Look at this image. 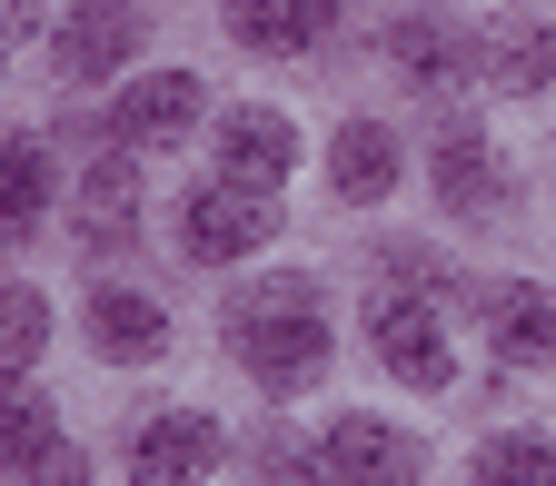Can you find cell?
Masks as SVG:
<instances>
[{
	"label": "cell",
	"instance_id": "6da1fadb",
	"mask_svg": "<svg viewBox=\"0 0 556 486\" xmlns=\"http://www.w3.org/2000/svg\"><path fill=\"white\" fill-rule=\"evenodd\" d=\"M229 347L239 368L268 387V397H299L308 378H328V308H318V278H249L229 298Z\"/></svg>",
	"mask_w": 556,
	"mask_h": 486
},
{
	"label": "cell",
	"instance_id": "7a4b0ae2",
	"mask_svg": "<svg viewBox=\"0 0 556 486\" xmlns=\"http://www.w3.org/2000/svg\"><path fill=\"white\" fill-rule=\"evenodd\" d=\"M278 239V199L268 189H239V179H208L179 199V248L199 268H229V258H258Z\"/></svg>",
	"mask_w": 556,
	"mask_h": 486
},
{
	"label": "cell",
	"instance_id": "3957f363",
	"mask_svg": "<svg viewBox=\"0 0 556 486\" xmlns=\"http://www.w3.org/2000/svg\"><path fill=\"white\" fill-rule=\"evenodd\" d=\"M368 347H378V368L407 378V387H457V347H447L438 308L417 289H378L368 298Z\"/></svg>",
	"mask_w": 556,
	"mask_h": 486
},
{
	"label": "cell",
	"instance_id": "277c9868",
	"mask_svg": "<svg viewBox=\"0 0 556 486\" xmlns=\"http://www.w3.org/2000/svg\"><path fill=\"white\" fill-rule=\"evenodd\" d=\"M417 466H428V447L407 427H388V417H338L328 447H318L328 486H417Z\"/></svg>",
	"mask_w": 556,
	"mask_h": 486
},
{
	"label": "cell",
	"instance_id": "5b68a950",
	"mask_svg": "<svg viewBox=\"0 0 556 486\" xmlns=\"http://www.w3.org/2000/svg\"><path fill=\"white\" fill-rule=\"evenodd\" d=\"M219 457H229V437H219V417H199V407L139 417V437H129V476L139 486H199Z\"/></svg>",
	"mask_w": 556,
	"mask_h": 486
},
{
	"label": "cell",
	"instance_id": "8992f818",
	"mask_svg": "<svg viewBox=\"0 0 556 486\" xmlns=\"http://www.w3.org/2000/svg\"><path fill=\"white\" fill-rule=\"evenodd\" d=\"M139 30H150L139 0H80V11H60L50 60H60V80H110L119 60H139Z\"/></svg>",
	"mask_w": 556,
	"mask_h": 486
},
{
	"label": "cell",
	"instance_id": "52a82bcc",
	"mask_svg": "<svg viewBox=\"0 0 556 486\" xmlns=\"http://www.w3.org/2000/svg\"><path fill=\"white\" fill-rule=\"evenodd\" d=\"M199 129V80L189 69H150V80H129L110 100V139L119 150H169V139Z\"/></svg>",
	"mask_w": 556,
	"mask_h": 486
},
{
	"label": "cell",
	"instance_id": "ba28073f",
	"mask_svg": "<svg viewBox=\"0 0 556 486\" xmlns=\"http://www.w3.org/2000/svg\"><path fill=\"white\" fill-rule=\"evenodd\" d=\"M477 328H486V347H497L507 368H546V358H556V298L527 289V278L477 289Z\"/></svg>",
	"mask_w": 556,
	"mask_h": 486
},
{
	"label": "cell",
	"instance_id": "9c48e42d",
	"mask_svg": "<svg viewBox=\"0 0 556 486\" xmlns=\"http://www.w3.org/2000/svg\"><path fill=\"white\" fill-rule=\"evenodd\" d=\"M477 80L497 100H536L556 80V30L546 21H486L477 30Z\"/></svg>",
	"mask_w": 556,
	"mask_h": 486
},
{
	"label": "cell",
	"instance_id": "30bf717a",
	"mask_svg": "<svg viewBox=\"0 0 556 486\" xmlns=\"http://www.w3.org/2000/svg\"><path fill=\"white\" fill-rule=\"evenodd\" d=\"M438 199H447V219H497L507 208V159L486 150L467 119L438 129Z\"/></svg>",
	"mask_w": 556,
	"mask_h": 486
},
{
	"label": "cell",
	"instance_id": "8fae6325",
	"mask_svg": "<svg viewBox=\"0 0 556 486\" xmlns=\"http://www.w3.org/2000/svg\"><path fill=\"white\" fill-rule=\"evenodd\" d=\"M139 239V150H110L80 169V248H129Z\"/></svg>",
	"mask_w": 556,
	"mask_h": 486
},
{
	"label": "cell",
	"instance_id": "7c38bea8",
	"mask_svg": "<svg viewBox=\"0 0 556 486\" xmlns=\"http://www.w3.org/2000/svg\"><path fill=\"white\" fill-rule=\"evenodd\" d=\"M289 169H299V129L278 119V110H229V119H219V179L278 189Z\"/></svg>",
	"mask_w": 556,
	"mask_h": 486
},
{
	"label": "cell",
	"instance_id": "4fadbf2b",
	"mask_svg": "<svg viewBox=\"0 0 556 486\" xmlns=\"http://www.w3.org/2000/svg\"><path fill=\"white\" fill-rule=\"evenodd\" d=\"M388 60H397V80L428 90V100H447L457 80H477V40H457V21H397Z\"/></svg>",
	"mask_w": 556,
	"mask_h": 486
},
{
	"label": "cell",
	"instance_id": "5bb4252c",
	"mask_svg": "<svg viewBox=\"0 0 556 486\" xmlns=\"http://www.w3.org/2000/svg\"><path fill=\"white\" fill-rule=\"evenodd\" d=\"M328 0H229V40L239 50H268V60H299L328 40Z\"/></svg>",
	"mask_w": 556,
	"mask_h": 486
},
{
	"label": "cell",
	"instance_id": "9a60e30c",
	"mask_svg": "<svg viewBox=\"0 0 556 486\" xmlns=\"http://www.w3.org/2000/svg\"><path fill=\"white\" fill-rule=\"evenodd\" d=\"M40 208H50V159H40V139H30V129H0V258L30 248Z\"/></svg>",
	"mask_w": 556,
	"mask_h": 486
},
{
	"label": "cell",
	"instance_id": "2e32d148",
	"mask_svg": "<svg viewBox=\"0 0 556 486\" xmlns=\"http://www.w3.org/2000/svg\"><path fill=\"white\" fill-rule=\"evenodd\" d=\"M90 347H100L110 368L160 358V347H169V308L139 298V289H100V298H90Z\"/></svg>",
	"mask_w": 556,
	"mask_h": 486
},
{
	"label": "cell",
	"instance_id": "e0dca14e",
	"mask_svg": "<svg viewBox=\"0 0 556 486\" xmlns=\"http://www.w3.org/2000/svg\"><path fill=\"white\" fill-rule=\"evenodd\" d=\"M328 179H338L348 208L388 199V189H397V129H388V119H348V129L328 139Z\"/></svg>",
	"mask_w": 556,
	"mask_h": 486
},
{
	"label": "cell",
	"instance_id": "ac0fdd59",
	"mask_svg": "<svg viewBox=\"0 0 556 486\" xmlns=\"http://www.w3.org/2000/svg\"><path fill=\"white\" fill-rule=\"evenodd\" d=\"M40 447H60V417H50V397L30 387V378H0V466H30Z\"/></svg>",
	"mask_w": 556,
	"mask_h": 486
},
{
	"label": "cell",
	"instance_id": "d6986e66",
	"mask_svg": "<svg viewBox=\"0 0 556 486\" xmlns=\"http://www.w3.org/2000/svg\"><path fill=\"white\" fill-rule=\"evenodd\" d=\"M50 347V298L21 289V278H0V378H30Z\"/></svg>",
	"mask_w": 556,
	"mask_h": 486
},
{
	"label": "cell",
	"instance_id": "ffe728a7",
	"mask_svg": "<svg viewBox=\"0 0 556 486\" xmlns=\"http://www.w3.org/2000/svg\"><path fill=\"white\" fill-rule=\"evenodd\" d=\"M477 486H556V447L546 437H486L477 447Z\"/></svg>",
	"mask_w": 556,
	"mask_h": 486
},
{
	"label": "cell",
	"instance_id": "44dd1931",
	"mask_svg": "<svg viewBox=\"0 0 556 486\" xmlns=\"http://www.w3.org/2000/svg\"><path fill=\"white\" fill-rule=\"evenodd\" d=\"M21 486H90V457H80V447L60 437V447H40V457L21 466Z\"/></svg>",
	"mask_w": 556,
	"mask_h": 486
},
{
	"label": "cell",
	"instance_id": "7402d4cb",
	"mask_svg": "<svg viewBox=\"0 0 556 486\" xmlns=\"http://www.w3.org/2000/svg\"><path fill=\"white\" fill-rule=\"evenodd\" d=\"M21 30H40V11L30 0H0V40H21Z\"/></svg>",
	"mask_w": 556,
	"mask_h": 486
},
{
	"label": "cell",
	"instance_id": "603a6c76",
	"mask_svg": "<svg viewBox=\"0 0 556 486\" xmlns=\"http://www.w3.org/2000/svg\"><path fill=\"white\" fill-rule=\"evenodd\" d=\"M0 50H11V40H0Z\"/></svg>",
	"mask_w": 556,
	"mask_h": 486
}]
</instances>
